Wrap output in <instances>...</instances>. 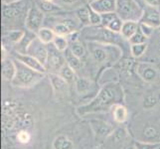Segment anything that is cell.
<instances>
[{"label":"cell","instance_id":"cell-24","mask_svg":"<svg viewBox=\"0 0 160 149\" xmlns=\"http://www.w3.org/2000/svg\"><path fill=\"white\" fill-rule=\"evenodd\" d=\"M64 56H65V59H66V64H67L68 66H70V67L75 70V71H78V70H81L82 68V61L80 58L76 57L75 55L71 52V50L68 49L66 50V51L64 52Z\"/></svg>","mask_w":160,"mask_h":149},{"label":"cell","instance_id":"cell-49","mask_svg":"<svg viewBox=\"0 0 160 149\" xmlns=\"http://www.w3.org/2000/svg\"><path fill=\"white\" fill-rule=\"evenodd\" d=\"M157 149H160V146H159V147H158V148H157Z\"/></svg>","mask_w":160,"mask_h":149},{"label":"cell","instance_id":"cell-23","mask_svg":"<svg viewBox=\"0 0 160 149\" xmlns=\"http://www.w3.org/2000/svg\"><path fill=\"white\" fill-rule=\"evenodd\" d=\"M77 19L80 21L82 26H90L91 19H90V6H81L76 11Z\"/></svg>","mask_w":160,"mask_h":149},{"label":"cell","instance_id":"cell-31","mask_svg":"<svg viewBox=\"0 0 160 149\" xmlns=\"http://www.w3.org/2000/svg\"><path fill=\"white\" fill-rule=\"evenodd\" d=\"M69 49L71 50V52L73 53L76 57H78L80 59H82L86 55V48L80 41L70 44Z\"/></svg>","mask_w":160,"mask_h":149},{"label":"cell","instance_id":"cell-20","mask_svg":"<svg viewBox=\"0 0 160 149\" xmlns=\"http://www.w3.org/2000/svg\"><path fill=\"white\" fill-rule=\"evenodd\" d=\"M56 33L54 32L52 28H49V27H42V28L38 31L37 33V37L42 43H44L45 45L48 44H53L54 39L56 38Z\"/></svg>","mask_w":160,"mask_h":149},{"label":"cell","instance_id":"cell-29","mask_svg":"<svg viewBox=\"0 0 160 149\" xmlns=\"http://www.w3.org/2000/svg\"><path fill=\"white\" fill-rule=\"evenodd\" d=\"M53 45L58 51L62 53H64L66 50H68L70 47L69 41L67 39V37H65V36H56V38L54 39Z\"/></svg>","mask_w":160,"mask_h":149},{"label":"cell","instance_id":"cell-10","mask_svg":"<svg viewBox=\"0 0 160 149\" xmlns=\"http://www.w3.org/2000/svg\"><path fill=\"white\" fill-rule=\"evenodd\" d=\"M49 56H48V63H47V70L51 69L52 73L58 74V72L61 70L63 66L66 65V59L62 52L54 47V45L51 48H48Z\"/></svg>","mask_w":160,"mask_h":149},{"label":"cell","instance_id":"cell-25","mask_svg":"<svg viewBox=\"0 0 160 149\" xmlns=\"http://www.w3.org/2000/svg\"><path fill=\"white\" fill-rule=\"evenodd\" d=\"M58 75L68 82L69 85L72 84H75V82L77 80V77H76V73H75V70L72 69L70 66H68L66 64L65 66H63L61 70L58 72Z\"/></svg>","mask_w":160,"mask_h":149},{"label":"cell","instance_id":"cell-33","mask_svg":"<svg viewBox=\"0 0 160 149\" xmlns=\"http://www.w3.org/2000/svg\"><path fill=\"white\" fill-rule=\"evenodd\" d=\"M130 54L133 58H140L143 56L147 49V43L145 44H137V45H130Z\"/></svg>","mask_w":160,"mask_h":149},{"label":"cell","instance_id":"cell-5","mask_svg":"<svg viewBox=\"0 0 160 149\" xmlns=\"http://www.w3.org/2000/svg\"><path fill=\"white\" fill-rule=\"evenodd\" d=\"M82 34L86 37V39H89L90 41L103 44H114V45H117L119 38H122L120 34L113 33L102 26H91Z\"/></svg>","mask_w":160,"mask_h":149},{"label":"cell","instance_id":"cell-35","mask_svg":"<svg viewBox=\"0 0 160 149\" xmlns=\"http://www.w3.org/2000/svg\"><path fill=\"white\" fill-rule=\"evenodd\" d=\"M133 145L136 149H157L160 146V142L134 141Z\"/></svg>","mask_w":160,"mask_h":149},{"label":"cell","instance_id":"cell-21","mask_svg":"<svg viewBox=\"0 0 160 149\" xmlns=\"http://www.w3.org/2000/svg\"><path fill=\"white\" fill-rule=\"evenodd\" d=\"M54 149H74V143L68 136L64 134L58 135L53 141Z\"/></svg>","mask_w":160,"mask_h":149},{"label":"cell","instance_id":"cell-43","mask_svg":"<svg viewBox=\"0 0 160 149\" xmlns=\"http://www.w3.org/2000/svg\"><path fill=\"white\" fill-rule=\"evenodd\" d=\"M1 53H2V57H1V59H2V60H5L6 58H8V57H7V51H6V48H5V46H4V45H2V46H1Z\"/></svg>","mask_w":160,"mask_h":149},{"label":"cell","instance_id":"cell-36","mask_svg":"<svg viewBox=\"0 0 160 149\" xmlns=\"http://www.w3.org/2000/svg\"><path fill=\"white\" fill-rule=\"evenodd\" d=\"M90 19H91V26L102 25V14L96 12L91 7H90Z\"/></svg>","mask_w":160,"mask_h":149},{"label":"cell","instance_id":"cell-17","mask_svg":"<svg viewBox=\"0 0 160 149\" xmlns=\"http://www.w3.org/2000/svg\"><path fill=\"white\" fill-rule=\"evenodd\" d=\"M138 29H139V22L125 21L123 22L122 28H121V31H120V35L123 39L129 40Z\"/></svg>","mask_w":160,"mask_h":149},{"label":"cell","instance_id":"cell-32","mask_svg":"<svg viewBox=\"0 0 160 149\" xmlns=\"http://www.w3.org/2000/svg\"><path fill=\"white\" fill-rule=\"evenodd\" d=\"M143 135L147 139L146 141L148 142H160L158 141L157 137H158V131L155 129V127L153 126H147L143 130Z\"/></svg>","mask_w":160,"mask_h":149},{"label":"cell","instance_id":"cell-26","mask_svg":"<svg viewBox=\"0 0 160 149\" xmlns=\"http://www.w3.org/2000/svg\"><path fill=\"white\" fill-rule=\"evenodd\" d=\"M126 137H128V131H126V129L124 127H118L114 129L112 133L108 138H109L110 141L114 143V144H119V143H122L126 139Z\"/></svg>","mask_w":160,"mask_h":149},{"label":"cell","instance_id":"cell-8","mask_svg":"<svg viewBox=\"0 0 160 149\" xmlns=\"http://www.w3.org/2000/svg\"><path fill=\"white\" fill-rule=\"evenodd\" d=\"M36 58L39 62H41L45 67L47 68V63H48V56H49V51L48 48L44 43H42L38 37H36L34 40L32 41V43L29 45L28 49H27V53Z\"/></svg>","mask_w":160,"mask_h":149},{"label":"cell","instance_id":"cell-40","mask_svg":"<svg viewBox=\"0 0 160 149\" xmlns=\"http://www.w3.org/2000/svg\"><path fill=\"white\" fill-rule=\"evenodd\" d=\"M80 31H75L73 33H71L70 35L67 36V39L69 41L70 44L75 43V42H79V37H80Z\"/></svg>","mask_w":160,"mask_h":149},{"label":"cell","instance_id":"cell-2","mask_svg":"<svg viewBox=\"0 0 160 149\" xmlns=\"http://www.w3.org/2000/svg\"><path fill=\"white\" fill-rule=\"evenodd\" d=\"M87 45L91 57L98 65H110L118 62L122 56V50L114 44L89 41Z\"/></svg>","mask_w":160,"mask_h":149},{"label":"cell","instance_id":"cell-48","mask_svg":"<svg viewBox=\"0 0 160 149\" xmlns=\"http://www.w3.org/2000/svg\"><path fill=\"white\" fill-rule=\"evenodd\" d=\"M158 30H159V32H160V27H159V28H158Z\"/></svg>","mask_w":160,"mask_h":149},{"label":"cell","instance_id":"cell-28","mask_svg":"<svg viewBox=\"0 0 160 149\" xmlns=\"http://www.w3.org/2000/svg\"><path fill=\"white\" fill-rule=\"evenodd\" d=\"M25 35V31H22V30H12V31H9L5 34V38L11 43L13 44H17L23 39V37Z\"/></svg>","mask_w":160,"mask_h":149},{"label":"cell","instance_id":"cell-22","mask_svg":"<svg viewBox=\"0 0 160 149\" xmlns=\"http://www.w3.org/2000/svg\"><path fill=\"white\" fill-rule=\"evenodd\" d=\"M112 117L118 123H123L128 117V112L123 104H117L112 107Z\"/></svg>","mask_w":160,"mask_h":149},{"label":"cell","instance_id":"cell-7","mask_svg":"<svg viewBox=\"0 0 160 149\" xmlns=\"http://www.w3.org/2000/svg\"><path fill=\"white\" fill-rule=\"evenodd\" d=\"M49 80H50L54 93H55V96H56L57 99L62 101V99H65L69 97L70 85L62 78V77H60L56 73H50L49 74Z\"/></svg>","mask_w":160,"mask_h":149},{"label":"cell","instance_id":"cell-15","mask_svg":"<svg viewBox=\"0 0 160 149\" xmlns=\"http://www.w3.org/2000/svg\"><path fill=\"white\" fill-rule=\"evenodd\" d=\"M89 6L100 14L112 13L117 10V0H96L89 3Z\"/></svg>","mask_w":160,"mask_h":149},{"label":"cell","instance_id":"cell-12","mask_svg":"<svg viewBox=\"0 0 160 149\" xmlns=\"http://www.w3.org/2000/svg\"><path fill=\"white\" fill-rule=\"evenodd\" d=\"M91 127L98 139H106L112 133V126L102 119H91Z\"/></svg>","mask_w":160,"mask_h":149},{"label":"cell","instance_id":"cell-37","mask_svg":"<svg viewBox=\"0 0 160 149\" xmlns=\"http://www.w3.org/2000/svg\"><path fill=\"white\" fill-rule=\"evenodd\" d=\"M55 3L59 6H76L80 8L78 5L80 4V0H55Z\"/></svg>","mask_w":160,"mask_h":149},{"label":"cell","instance_id":"cell-3","mask_svg":"<svg viewBox=\"0 0 160 149\" xmlns=\"http://www.w3.org/2000/svg\"><path fill=\"white\" fill-rule=\"evenodd\" d=\"M14 63L16 67V74L11 82V85L13 87H22V89L31 87L44 78L45 74L34 71L25 64L21 63L20 61L14 59Z\"/></svg>","mask_w":160,"mask_h":149},{"label":"cell","instance_id":"cell-9","mask_svg":"<svg viewBox=\"0 0 160 149\" xmlns=\"http://www.w3.org/2000/svg\"><path fill=\"white\" fill-rule=\"evenodd\" d=\"M134 70L139 78H141L146 82H154L158 78L157 69L150 63H146V62L137 63L135 64Z\"/></svg>","mask_w":160,"mask_h":149},{"label":"cell","instance_id":"cell-30","mask_svg":"<svg viewBox=\"0 0 160 149\" xmlns=\"http://www.w3.org/2000/svg\"><path fill=\"white\" fill-rule=\"evenodd\" d=\"M158 103V98L154 93H148L142 101V107L144 109H152Z\"/></svg>","mask_w":160,"mask_h":149},{"label":"cell","instance_id":"cell-1","mask_svg":"<svg viewBox=\"0 0 160 149\" xmlns=\"http://www.w3.org/2000/svg\"><path fill=\"white\" fill-rule=\"evenodd\" d=\"M124 92L118 82L104 84L90 102L77 107V114L82 117L92 113L108 112L117 104H122Z\"/></svg>","mask_w":160,"mask_h":149},{"label":"cell","instance_id":"cell-42","mask_svg":"<svg viewBox=\"0 0 160 149\" xmlns=\"http://www.w3.org/2000/svg\"><path fill=\"white\" fill-rule=\"evenodd\" d=\"M22 1V0H2V4H6V5H9V4H14V3H18Z\"/></svg>","mask_w":160,"mask_h":149},{"label":"cell","instance_id":"cell-47","mask_svg":"<svg viewBox=\"0 0 160 149\" xmlns=\"http://www.w3.org/2000/svg\"><path fill=\"white\" fill-rule=\"evenodd\" d=\"M89 1V3H91V2H93V1H96V0H88Z\"/></svg>","mask_w":160,"mask_h":149},{"label":"cell","instance_id":"cell-34","mask_svg":"<svg viewBox=\"0 0 160 149\" xmlns=\"http://www.w3.org/2000/svg\"><path fill=\"white\" fill-rule=\"evenodd\" d=\"M148 40V38L141 32L140 28L137 30V32L128 40L130 45H137V44H145Z\"/></svg>","mask_w":160,"mask_h":149},{"label":"cell","instance_id":"cell-44","mask_svg":"<svg viewBox=\"0 0 160 149\" xmlns=\"http://www.w3.org/2000/svg\"><path fill=\"white\" fill-rule=\"evenodd\" d=\"M92 149H106V147L101 144V145H98V146H96V147H93Z\"/></svg>","mask_w":160,"mask_h":149},{"label":"cell","instance_id":"cell-18","mask_svg":"<svg viewBox=\"0 0 160 149\" xmlns=\"http://www.w3.org/2000/svg\"><path fill=\"white\" fill-rule=\"evenodd\" d=\"M75 90L79 95H87L92 90V82L87 78H77L75 82Z\"/></svg>","mask_w":160,"mask_h":149},{"label":"cell","instance_id":"cell-4","mask_svg":"<svg viewBox=\"0 0 160 149\" xmlns=\"http://www.w3.org/2000/svg\"><path fill=\"white\" fill-rule=\"evenodd\" d=\"M143 11L144 8L136 0H117L115 12L123 22H139L143 15Z\"/></svg>","mask_w":160,"mask_h":149},{"label":"cell","instance_id":"cell-16","mask_svg":"<svg viewBox=\"0 0 160 149\" xmlns=\"http://www.w3.org/2000/svg\"><path fill=\"white\" fill-rule=\"evenodd\" d=\"M15 74H16V67H15L14 60H11L9 58L2 60V64H1L2 78L5 81L12 82V80L15 77Z\"/></svg>","mask_w":160,"mask_h":149},{"label":"cell","instance_id":"cell-19","mask_svg":"<svg viewBox=\"0 0 160 149\" xmlns=\"http://www.w3.org/2000/svg\"><path fill=\"white\" fill-rule=\"evenodd\" d=\"M18 3H14V4H2V16L3 19H15L17 18L18 16L21 15L22 12V8L21 6L17 7Z\"/></svg>","mask_w":160,"mask_h":149},{"label":"cell","instance_id":"cell-13","mask_svg":"<svg viewBox=\"0 0 160 149\" xmlns=\"http://www.w3.org/2000/svg\"><path fill=\"white\" fill-rule=\"evenodd\" d=\"M139 23L151 26L154 29L159 28L160 27V11L158 10V8L151 7V6H145Z\"/></svg>","mask_w":160,"mask_h":149},{"label":"cell","instance_id":"cell-14","mask_svg":"<svg viewBox=\"0 0 160 149\" xmlns=\"http://www.w3.org/2000/svg\"><path fill=\"white\" fill-rule=\"evenodd\" d=\"M14 59L20 61L21 63L25 64L26 66H28L29 68L33 69L34 71L39 72L42 74H46L47 73V68L44 66L41 62H39L36 58L33 56H30L28 54H20V53H16Z\"/></svg>","mask_w":160,"mask_h":149},{"label":"cell","instance_id":"cell-11","mask_svg":"<svg viewBox=\"0 0 160 149\" xmlns=\"http://www.w3.org/2000/svg\"><path fill=\"white\" fill-rule=\"evenodd\" d=\"M122 25H123V21L120 19V17L117 14V12L102 14V25L101 26L107 28L108 30L112 31L113 33L120 34Z\"/></svg>","mask_w":160,"mask_h":149},{"label":"cell","instance_id":"cell-41","mask_svg":"<svg viewBox=\"0 0 160 149\" xmlns=\"http://www.w3.org/2000/svg\"><path fill=\"white\" fill-rule=\"evenodd\" d=\"M146 6H151V7H156L158 8L160 6V0H143Z\"/></svg>","mask_w":160,"mask_h":149},{"label":"cell","instance_id":"cell-6","mask_svg":"<svg viewBox=\"0 0 160 149\" xmlns=\"http://www.w3.org/2000/svg\"><path fill=\"white\" fill-rule=\"evenodd\" d=\"M44 18H45V14L39 8V6L36 3L32 4L28 11H27L25 18V26L27 30L34 32L37 34L38 31L42 28Z\"/></svg>","mask_w":160,"mask_h":149},{"label":"cell","instance_id":"cell-45","mask_svg":"<svg viewBox=\"0 0 160 149\" xmlns=\"http://www.w3.org/2000/svg\"><path fill=\"white\" fill-rule=\"evenodd\" d=\"M44 1H47V2H51V3H55V0H44Z\"/></svg>","mask_w":160,"mask_h":149},{"label":"cell","instance_id":"cell-38","mask_svg":"<svg viewBox=\"0 0 160 149\" xmlns=\"http://www.w3.org/2000/svg\"><path fill=\"white\" fill-rule=\"evenodd\" d=\"M139 28L141 30V32L144 34L148 39L152 36L153 34V31H154V28L151 26H148L146 24H142V23H139Z\"/></svg>","mask_w":160,"mask_h":149},{"label":"cell","instance_id":"cell-27","mask_svg":"<svg viewBox=\"0 0 160 149\" xmlns=\"http://www.w3.org/2000/svg\"><path fill=\"white\" fill-rule=\"evenodd\" d=\"M36 4L39 6V8L44 13H53V12H56V11L61 10V7L58 4L47 2V1H44V0H40V1L37 2Z\"/></svg>","mask_w":160,"mask_h":149},{"label":"cell","instance_id":"cell-46","mask_svg":"<svg viewBox=\"0 0 160 149\" xmlns=\"http://www.w3.org/2000/svg\"><path fill=\"white\" fill-rule=\"evenodd\" d=\"M128 149H136V148H135V146H134V145H131V146H129Z\"/></svg>","mask_w":160,"mask_h":149},{"label":"cell","instance_id":"cell-39","mask_svg":"<svg viewBox=\"0 0 160 149\" xmlns=\"http://www.w3.org/2000/svg\"><path fill=\"white\" fill-rule=\"evenodd\" d=\"M17 139L21 143H28L30 140V134L25 130H21L17 134Z\"/></svg>","mask_w":160,"mask_h":149}]
</instances>
